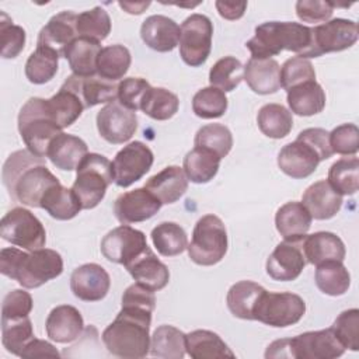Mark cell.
Wrapping results in <instances>:
<instances>
[{
    "label": "cell",
    "mask_w": 359,
    "mask_h": 359,
    "mask_svg": "<svg viewBox=\"0 0 359 359\" xmlns=\"http://www.w3.org/2000/svg\"><path fill=\"white\" fill-rule=\"evenodd\" d=\"M1 178L10 198L29 208H41L45 192L60 182L46 167L45 158L29 150L10 154L3 165Z\"/></svg>",
    "instance_id": "obj_1"
},
{
    "label": "cell",
    "mask_w": 359,
    "mask_h": 359,
    "mask_svg": "<svg viewBox=\"0 0 359 359\" xmlns=\"http://www.w3.org/2000/svg\"><path fill=\"white\" fill-rule=\"evenodd\" d=\"M153 311L122 306L115 320L102 331V342L109 353L125 359L144 358L150 352V324Z\"/></svg>",
    "instance_id": "obj_2"
},
{
    "label": "cell",
    "mask_w": 359,
    "mask_h": 359,
    "mask_svg": "<svg viewBox=\"0 0 359 359\" xmlns=\"http://www.w3.org/2000/svg\"><path fill=\"white\" fill-rule=\"evenodd\" d=\"M0 272L25 289H35L63 272L62 255L50 248L24 252L7 247L0 251Z\"/></svg>",
    "instance_id": "obj_3"
},
{
    "label": "cell",
    "mask_w": 359,
    "mask_h": 359,
    "mask_svg": "<svg viewBox=\"0 0 359 359\" xmlns=\"http://www.w3.org/2000/svg\"><path fill=\"white\" fill-rule=\"evenodd\" d=\"M310 43V27L290 21H268L255 27V35L245 42V46L250 49L251 57L272 59L282 50L303 56Z\"/></svg>",
    "instance_id": "obj_4"
},
{
    "label": "cell",
    "mask_w": 359,
    "mask_h": 359,
    "mask_svg": "<svg viewBox=\"0 0 359 359\" xmlns=\"http://www.w3.org/2000/svg\"><path fill=\"white\" fill-rule=\"evenodd\" d=\"M18 132L27 150L45 158L50 142L62 133V128L55 121L48 100L32 97L20 109Z\"/></svg>",
    "instance_id": "obj_5"
},
{
    "label": "cell",
    "mask_w": 359,
    "mask_h": 359,
    "mask_svg": "<svg viewBox=\"0 0 359 359\" xmlns=\"http://www.w3.org/2000/svg\"><path fill=\"white\" fill-rule=\"evenodd\" d=\"M76 171L72 189L83 209H93L104 199L108 187L114 182L112 163L102 154L88 153Z\"/></svg>",
    "instance_id": "obj_6"
},
{
    "label": "cell",
    "mask_w": 359,
    "mask_h": 359,
    "mask_svg": "<svg viewBox=\"0 0 359 359\" xmlns=\"http://www.w3.org/2000/svg\"><path fill=\"white\" fill-rule=\"evenodd\" d=\"M227 244V231L222 219L216 215H205L194 227L187 247L188 257L196 265L212 266L224 258Z\"/></svg>",
    "instance_id": "obj_7"
},
{
    "label": "cell",
    "mask_w": 359,
    "mask_h": 359,
    "mask_svg": "<svg viewBox=\"0 0 359 359\" xmlns=\"http://www.w3.org/2000/svg\"><path fill=\"white\" fill-rule=\"evenodd\" d=\"M0 236L3 240L27 251L43 248L46 243L43 224L25 208H14L1 217Z\"/></svg>",
    "instance_id": "obj_8"
},
{
    "label": "cell",
    "mask_w": 359,
    "mask_h": 359,
    "mask_svg": "<svg viewBox=\"0 0 359 359\" xmlns=\"http://www.w3.org/2000/svg\"><path fill=\"white\" fill-rule=\"evenodd\" d=\"M306 313L304 300L290 292H265L254 311V320L269 327L285 328L302 320Z\"/></svg>",
    "instance_id": "obj_9"
},
{
    "label": "cell",
    "mask_w": 359,
    "mask_h": 359,
    "mask_svg": "<svg viewBox=\"0 0 359 359\" xmlns=\"http://www.w3.org/2000/svg\"><path fill=\"white\" fill-rule=\"evenodd\" d=\"M180 56L191 67L203 65L212 50L213 24L203 14H191L181 24Z\"/></svg>",
    "instance_id": "obj_10"
},
{
    "label": "cell",
    "mask_w": 359,
    "mask_h": 359,
    "mask_svg": "<svg viewBox=\"0 0 359 359\" xmlns=\"http://www.w3.org/2000/svg\"><path fill=\"white\" fill-rule=\"evenodd\" d=\"M358 24L352 20L334 18L311 28V43L303 53L304 59L318 57L330 52H341L358 41Z\"/></svg>",
    "instance_id": "obj_11"
},
{
    "label": "cell",
    "mask_w": 359,
    "mask_h": 359,
    "mask_svg": "<svg viewBox=\"0 0 359 359\" xmlns=\"http://www.w3.org/2000/svg\"><path fill=\"white\" fill-rule=\"evenodd\" d=\"M154 156L147 144L135 140L123 146L114 157V182L121 188H128L139 181L153 165Z\"/></svg>",
    "instance_id": "obj_12"
},
{
    "label": "cell",
    "mask_w": 359,
    "mask_h": 359,
    "mask_svg": "<svg viewBox=\"0 0 359 359\" xmlns=\"http://www.w3.org/2000/svg\"><path fill=\"white\" fill-rule=\"evenodd\" d=\"M100 248L109 262L126 266L147 250L149 245L143 231L121 224L104 236Z\"/></svg>",
    "instance_id": "obj_13"
},
{
    "label": "cell",
    "mask_w": 359,
    "mask_h": 359,
    "mask_svg": "<svg viewBox=\"0 0 359 359\" xmlns=\"http://www.w3.org/2000/svg\"><path fill=\"white\" fill-rule=\"evenodd\" d=\"M289 358L294 359H335L345 352L331 328L307 331L287 338Z\"/></svg>",
    "instance_id": "obj_14"
},
{
    "label": "cell",
    "mask_w": 359,
    "mask_h": 359,
    "mask_svg": "<svg viewBox=\"0 0 359 359\" xmlns=\"http://www.w3.org/2000/svg\"><path fill=\"white\" fill-rule=\"evenodd\" d=\"M97 129L100 136L108 143L122 144L137 129L136 112L125 108L119 101L108 102L97 114Z\"/></svg>",
    "instance_id": "obj_15"
},
{
    "label": "cell",
    "mask_w": 359,
    "mask_h": 359,
    "mask_svg": "<svg viewBox=\"0 0 359 359\" xmlns=\"http://www.w3.org/2000/svg\"><path fill=\"white\" fill-rule=\"evenodd\" d=\"M304 238V237H303ZM299 240H283L279 243L266 259V273L279 282H290L299 278L304 269L307 259L303 252L302 241Z\"/></svg>",
    "instance_id": "obj_16"
},
{
    "label": "cell",
    "mask_w": 359,
    "mask_h": 359,
    "mask_svg": "<svg viewBox=\"0 0 359 359\" xmlns=\"http://www.w3.org/2000/svg\"><path fill=\"white\" fill-rule=\"evenodd\" d=\"M161 202L144 187L121 194L114 202V215L122 224L139 223L153 217L161 208Z\"/></svg>",
    "instance_id": "obj_17"
},
{
    "label": "cell",
    "mask_w": 359,
    "mask_h": 359,
    "mask_svg": "<svg viewBox=\"0 0 359 359\" xmlns=\"http://www.w3.org/2000/svg\"><path fill=\"white\" fill-rule=\"evenodd\" d=\"M111 287L108 272L98 264L90 262L76 268L70 276L73 294L83 302L102 300Z\"/></svg>",
    "instance_id": "obj_18"
},
{
    "label": "cell",
    "mask_w": 359,
    "mask_h": 359,
    "mask_svg": "<svg viewBox=\"0 0 359 359\" xmlns=\"http://www.w3.org/2000/svg\"><path fill=\"white\" fill-rule=\"evenodd\" d=\"M321 158L318 153L304 140L296 137L294 142L285 144L278 154V165L286 175L300 180L311 175Z\"/></svg>",
    "instance_id": "obj_19"
},
{
    "label": "cell",
    "mask_w": 359,
    "mask_h": 359,
    "mask_svg": "<svg viewBox=\"0 0 359 359\" xmlns=\"http://www.w3.org/2000/svg\"><path fill=\"white\" fill-rule=\"evenodd\" d=\"M62 87L73 91L81 100L84 108H91L104 102H112L118 98L116 81L105 80L97 74L88 77L72 74L65 80Z\"/></svg>",
    "instance_id": "obj_20"
},
{
    "label": "cell",
    "mask_w": 359,
    "mask_h": 359,
    "mask_svg": "<svg viewBox=\"0 0 359 359\" xmlns=\"http://www.w3.org/2000/svg\"><path fill=\"white\" fill-rule=\"evenodd\" d=\"M79 36L77 14L73 11H62L55 14L39 31L36 46H48L63 57L65 49Z\"/></svg>",
    "instance_id": "obj_21"
},
{
    "label": "cell",
    "mask_w": 359,
    "mask_h": 359,
    "mask_svg": "<svg viewBox=\"0 0 359 359\" xmlns=\"http://www.w3.org/2000/svg\"><path fill=\"white\" fill-rule=\"evenodd\" d=\"M45 328L46 335L52 341L57 344H69L81 335L84 330V321L81 313L76 307L70 304H62L50 310L45 323Z\"/></svg>",
    "instance_id": "obj_22"
},
{
    "label": "cell",
    "mask_w": 359,
    "mask_h": 359,
    "mask_svg": "<svg viewBox=\"0 0 359 359\" xmlns=\"http://www.w3.org/2000/svg\"><path fill=\"white\" fill-rule=\"evenodd\" d=\"M180 25L161 14L147 17L140 27L142 41L157 52H171L180 43Z\"/></svg>",
    "instance_id": "obj_23"
},
{
    "label": "cell",
    "mask_w": 359,
    "mask_h": 359,
    "mask_svg": "<svg viewBox=\"0 0 359 359\" xmlns=\"http://www.w3.org/2000/svg\"><path fill=\"white\" fill-rule=\"evenodd\" d=\"M125 268L136 283L147 287L151 292L164 289L170 280V271L167 265L156 257L150 247Z\"/></svg>",
    "instance_id": "obj_24"
},
{
    "label": "cell",
    "mask_w": 359,
    "mask_h": 359,
    "mask_svg": "<svg viewBox=\"0 0 359 359\" xmlns=\"http://www.w3.org/2000/svg\"><path fill=\"white\" fill-rule=\"evenodd\" d=\"M342 202V195L338 194L327 180H320L311 184L302 196V203L311 217L317 220H328L334 217L339 212Z\"/></svg>",
    "instance_id": "obj_25"
},
{
    "label": "cell",
    "mask_w": 359,
    "mask_h": 359,
    "mask_svg": "<svg viewBox=\"0 0 359 359\" xmlns=\"http://www.w3.org/2000/svg\"><path fill=\"white\" fill-rule=\"evenodd\" d=\"M144 188L163 205L177 202L188 189V178L178 165H168L150 177Z\"/></svg>",
    "instance_id": "obj_26"
},
{
    "label": "cell",
    "mask_w": 359,
    "mask_h": 359,
    "mask_svg": "<svg viewBox=\"0 0 359 359\" xmlns=\"http://www.w3.org/2000/svg\"><path fill=\"white\" fill-rule=\"evenodd\" d=\"M302 247L307 262L316 266L327 261H344L346 254L342 240L331 231L306 234Z\"/></svg>",
    "instance_id": "obj_27"
},
{
    "label": "cell",
    "mask_w": 359,
    "mask_h": 359,
    "mask_svg": "<svg viewBox=\"0 0 359 359\" xmlns=\"http://www.w3.org/2000/svg\"><path fill=\"white\" fill-rule=\"evenodd\" d=\"M87 154L88 149L81 137L62 132L50 142L46 157L55 167L63 171H73L77 170Z\"/></svg>",
    "instance_id": "obj_28"
},
{
    "label": "cell",
    "mask_w": 359,
    "mask_h": 359,
    "mask_svg": "<svg viewBox=\"0 0 359 359\" xmlns=\"http://www.w3.org/2000/svg\"><path fill=\"white\" fill-rule=\"evenodd\" d=\"M244 80L257 94H273L280 88V66L275 59L250 57L244 66Z\"/></svg>",
    "instance_id": "obj_29"
},
{
    "label": "cell",
    "mask_w": 359,
    "mask_h": 359,
    "mask_svg": "<svg viewBox=\"0 0 359 359\" xmlns=\"http://www.w3.org/2000/svg\"><path fill=\"white\" fill-rule=\"evenodd\" d=\"M311 215L302 202H287L282 205L275 215V226L283 240H299L303 238L310 226Z\"/></svg>",
    "instance_id": "obj_30"
},
{
    "label": "cell",
    "mask_w": 359,
    "mask_h": 359,
    "mask_svg": "<svg viewBox=\"0 0 359 359\" xmlns=\"http://www.w3.org/2000/svg\"><path fill=\"white\" fill-rule=\"evenodd\" d=\"M101 42L77 36L63 52L69 66L76 76L88 77L97 74V57L101 52Z\"/></svg>",
    "instance_id": "obj_31"
},
{
    "label": "cell",
    "mask_w": 359,
    "mask_h": 359,
    "mask_svg": "<svg viewBox=\"0 0 359 359\" xmlns=\"http://www.w3.org/2000/svg\"><path fill=\"white\" fill-rule=\"evenodd\" d=\"M266 290L252 282V280H240L230 286L226 303L230 313L241 320H254V311L262 294Z\"/></svg>",
    "instance_id": "obj_32"
},
{
    "label": "cell",
    "mask_w": 359,
    "mask_h": 359,
    "mask_svg": "<svg viewBox=\"0 0 359 359\" xmlns=\"http://www.w3.org/2000/svg\"><path fill=\"white\" fill-rule=\"evenodd\" d=\"M185 352L194 359L234 358V352L213 331L195 330L185 334Z\"/></svg>",
    "instance_id": "obj_33"
},
{
    "label": "cell",
    "mask_w": 359,
    "mask_h": 359,
    "mask_svg": "<svg viewBox=\"0 0 359 359\" xmlns=\"http://www.w3.org/2000/svg\"><path fill=\"white\" fill-rule=\"evenodd\" d=\"M290 112L300 116L320 114L325 107V93L316 81H306L287 91L286 95Z\"/></svg>",
    "instance_id": "obj_34"
},
{
    "label": "cell",
    "mask_w": 359,
    "mask_h": 359,
    "mask_svg": "<svg viewBox=\"0 0 359 359\" xmlns=\"http://www.w3.org/2000/svg\"><path fill=\"white\" fill-rule=\"evenodd\" d=\"M41 208L56 220H70L83 209L74 191L63 187L60 182L52 185L45 192Z\"/></svg>",
    "instance_id": "obj_35"
},
{
    "label": "cell",
    "mask_w": 359,
    "mask_h": 359,
    "mask_svg": "<svg viewBox=\"0 0 359 359\" xmlns=\"http://www.w3.org/2000/svg\"><path fill=\"white\" fill-rule=\"evenodd\" d=\"M220 157L209 149L194 147L184 157V172L194 184H206L217 174Z\"/></svg>",
    "instance_id": "obj_36"
},
{
    "label": "cell",
    "mask_w": 359,
    "mask_h": 359,
    "mask_svg": "<svg viewBox=\"0 0 359 359\" xmlns=\"http://www.w3.org/2000/svg\"><path fill=\"white\" fill-rule=\"evenodd\" d=\"M259 130L271 139H282L287 136L293 128L292 112L282 104H265L257 115Z\"/></svg>",
    "instance_id": "obj_37"
},
{
    "label": "cell",
    "mask_w": 359,
    "mask_h": 359,
    "mask_svg": "<svg viewBox=\"0 0 359 359\" xmlns=\"http://www.w3.org/2000/svg\"><path fill=\"white\" fill-rule=\"evenodd\" d=\"M154 358L182 359L185 356V334L172 325H160L150 337V352Z\"/></svg>",
    "instance_id": "obj_38"
},
{
    "label": "cell",
    "mask_w": 359,
    "mask_h": 359,
    "mask_svg": "<svg viewBox=\"0 0 359 359\" xmlns=\"http://www.w3.org/2000/svg\"><path fill=\"white\" fill-rule=\"evenodd\" d=\"M132 62L130 52L126 46L115 43L101 49L97 57V76L109 80H121L129 70Z\"/></svg>",
    "instance_id": "obj_39"
},
{
    "label": "cell",
    "mask_w": 359,
    "mask_h": 359,
    "mask_svg": "<svg viewBox=\"0 0 359 359\" xmlns=\"http://www.w3.org/2000/svg\"><path fill=\"white\" fill-rule=\"evenodd\" d=\"M316 285L328 296H342L351 286V275L342 261H327L317 265Z\"/></svg>",
    "instance_id": "obj_40"
},
{
    "label": "cell",
    "mask_w": 359,
    "mask_h": 359,
    "mask_svg": "<svg viewBox=\"0 0 359 359\" xmlns=\"http://www.w3.org/2000/svg\"><path fill=\"white\" fill-rule=\"evenodd\" d=\"M151 241L163 257H175L188 247L185 230L174 222H161L151 230Z\"/></svg>",
    "instance_id": "obj_41"
},
{
    "label": "cell",
    "mask_w": 359,
    "mask_h": 359,
    "mask_svg": "<svg viewBox=\"0 0 359 359\" xmlns=\"http://www.w3.org/2000/svg\"><path fill=\"white\" fill-rule=\"evenodd\" d=\"M59 53L48 46H36L25 63V76L34 84H45L50 81L59 65Z\"/></svg>",
    "instance_id": "obj_42"
},
{
    "label": "cell",
    "mask_w": 359,
    "mask_h": 359,
    "mask_svg": "<svg viewBox=\"0 0 359 359\" xmlns=\"http://www.w3.org/2000/svg\"><path fill=\"white\" fill-rule=\"evenodd\" d=\"M330 185L341 195H353L359 188V158L356 156L337 160L328 170Z\"/></svg>",
    "instance_id": "obj_43"
},
{
    "label": "cell",
    "mask_w": 359,
    "mask_h": 359,
    "mask_svg": "<svg viewBox=\"0 0 359 359\" xmlns=\"http://www.w3.org/2000/svg\"><path fill=\"white\" fill-rule=\"evenodd\" d=\"M48 105L55 121L62 129L73 125L86 109L81 100L65 87H60L55 95L48 98Z\"/></svg>",
    "instance_id": "obj_44"
},
{
    "label": "cell",
    "mask_w": 359,
    "mask_h": 359,
    "mask_svg": "<svg viewBox=\"0 0 359 359\" xmlns=\"http://www.w3.org/2000/svg\"><path fill=\"white\" fill-rule=\"evenodd\" d=\"M35 338L29 317L1 320V342L7 352L21 356L24 348Z\"/></svg>",
    "instance_id": "obj_45"
},
{
    "label": "cell",
    "mask_w": 359,
    "mask_h": 359,
    "mask_svg": "<svg viewBox=\"0 0 359 359\" xmlns=\"http://www.w3.org/2000/svg\"><path fill=\"white\" fill-rule=\"evenodd\" d=\"M180 108L178 97L167 88L151 87L140 107V109L156 121H167L172 118Z\"/></svg>",
    "instance_id": "obj_46"
},
{
    "label": "cell",
    "mask_w": 359,
    "mask_h": 359,
    "mask_svg": "<svg viewBox=\"0 0 359 359\" xmlns=\"http://www.w3.org/2000/svg\"><path fill=\"white\" fill-rule=\"evenodd\" d=\"M244 79V66L234 56L219 59L209 72V83L224 93L233 91Z\"/></svg>",
    "instance_id": "obj_47"
},
{
    "label": "cell",
    "mask_w": 359,
    "mask_h": 359,
    "mask_svg": "<svg viewBox=\"0 0 359 359\" xmlns=\"http://www.w3.org/2000/svg\"><path fill=\"white\" fill-rule=\"evenodd\" d=\"M194 143L196 147L209 149L223 158L233 147V135L230 129L222 123H208L198 129Z\"/></svg>",
    "instance_id": "obj_48"
},
{
    "label": "cell",
    "mask_w": 359,
    "mask_h": 359,
    "mask_svg": "<svg viewBox=\"0 0 359 359\" xmlns=\"http://www.w3.org/2000/svg\"><path fill=\"white\" fill-rule=\"evenodd\" d=\"M227 105L229 101L224 91L212 86L201 88L192 98V111L202 119L223 116L227 111Z\"/></svg>",
    "instance_id": "obj_49"
},
{
    "label": "cell",
    "mask_w": 359,
    "mask_h": 359,
    "mask_svg": "<svg viewBox=\"0 0 359 359\" xmlns=\"http://www.w3.org/2000/svg\"><path fill=\"white\" fill-rule=\"evenodd\" d=\"M111 32L109 14L100 6L77 14V34L97 42L104 41Z\"/></svg>",
    "instance_id": "obj_50"
},
{
    "label": "cell",
    "mask_w": 359,
    "mask_h": 359,
    "mask_svg": "<svg viewBox=\"0 0 359 359\" xmlns=\"http://www.w3.org/2000/svg\"><path fill=\"white\" fill-rule=\"evenodd\" d=\"M25 29L20 25L13 24V20L4 13H0V42H1V57L14 59L17 57L25 45Z\"/></svg>",
    "instance_id": "obj_51"
},
{
    "label": "cell",
    "mask_w": 359,
    "mask_h": 359,
    "mask_svg": "<svg viewBox=\"0 0 359 359\" xmlns=\"http://www.w3.org/2000/svg\"><path fill=\"white\" fill-rule=\"evenodd\" d=\"M313 80H316V70L309 59L293 56L280 67V87L286 91Z\"/></svg>",
    "instance_id": "obj_52"
},
{
    "label": "cell",
    "mask_w": 359,
    "mask_h": 359,
    "mask_svg": "<svg viewBox=\"0 0 359 359\" xmlns=\"http://www.w3.org/2000/svg\"><path fill=\"white\" fill-rule=\"evenodd\" d=\"M335 337L345 346V349H359V310L349 309L342 311L331 325Z\"/></svg>",
    "instance_id": "obj_53"
},
{
    "label": "cell",
    "mask_w": 359,
    "mask_h": 359,
    "mask_svg": "<svg viewBox=\"0 0 359 359\" xmlns=\"http://www.w3.org/2000/svg\"><path fill=\"white\" fill-rule=\"evenodd\" d=\"M151 86L142 77H126L118 84V101L130 111L140 109Z\"/></svg>",
    "instance_id": "obj_54"
},
{
    "label": "cell",
    "mask_w": 359,
    "mask_h": 359,
    "mask_svg": "<svg viewBox=\"0 0 359 359\" xmlns=\"http://www.w3.org/2000/svg\"><path fill=\"white\" fill-rule=\"evenodd\" d=\"M332 153L355 156L359 149V130L355 123H342L330 132Z\"/></svg>",
    "instance_id": "obj_55"
},
{
    "label": "cell",
    "mask_w": 359,
    "mask_h": 359,
    "mask_svg": "<svg viewBox=\"0 0 359 359\" xmlns=\"http://www.w3.org/2000/svg\"><path fill=\"white\" fill-rule=\"evenodd\" d=\"M32 306H34L32 297L28 292L22 289L10 290L3 299L1 320L29 317V313L32 311Z\"/></svg>",
    "instance_id": "obj_56"
},
{
    "label": "cell",
    "mask_w": 359,
    "mask_h": 359,
    "mask_svg": "<svg viewBox=\"0 0 359 359\" xmlns=\"http://www.w3.org/2000/svg\"><path fill=\"white\" fill-rule=\"evenodd\" d=\"M335 4L331 1L321 0H299L296 3V14L303 22H327L332 13Z\"/></svg>",
    "instance_id": "obj_57"
},
{
    "label": "cell",
    "mask_w": 359,
    "mask_h": 359,
    "mask_svg": "<svg viewBox=\"0 0 359 359\" xmlns=\"http://www.w3.org/2000/svg\"><path fill=\"white\" fill-rule=\"evenodd\" d=\"M297 137L309 143L318 153L321 161L330 158L334 154L330 146V132L323 128H307L302 130Z\"/></svg>",
    "instance_id": "obj_58"
},
{
    "label": "cell",
    "mask_w": 359,
    "mask_h": 359,
    "mask_svg": "<svg viewBox=\"0 0 359 359\" xmlns=\"http://www.w3.org/2000/svg\"><path fill=\"white\" fill-rule=\"evenodd\" d=\"M122 306H136L143 307L150 311H154L156 309V297L154 292L149 290L147 287L133 283L126 287V290L122 294Z\"/></svg>",
    "instance_id": "obj_59"
},
{
    "label": "cell",
    "mask_w": 359,
    "mask_h": 359,
    "mask_svg": "<svg viewBox=\"0 0 359 359\" xmlns=\"http://www.w3.org/2000/svg\"><path fill=\"white\" fill-rule=\"evenodd\" d=\"M45 356L59 358L60 353L50 342L43 339H36V338H34L21 352V358H45Z\"/></svg>",
    "instance_id": "obj_60"
},
{
    "label": "cell",
    "mask_w": 359,
    "mask_h": 359,
    "mask_svg": "<svg viewBox=\"0 0 359 359\" xmlns=\"http://www.w3.org/2000/svg\"><path fill=\"white\" fill-rule=\"evenodd\" d=\"M219 14L226 20H238L244 15L247 3L245 1H216L215 3Z\"/></svg>",
    "instance_id": "obj_61"
},
{
    "label": "cell",
    "mask_w": 359,
    "mask_h": 359,
    "mask_svg": "<svg viewBox=\"0 0 359 359\" xmlns=\"http://www.w3.org/2000/svg\"><path fill=\"white\" fill-rule=\"evenodd\" d=\"M119 6L129 14H142L149 6L150 1H140V3H133V1H119Z\"/></svg>",
    "instance_id": "obj_62"
}]
</instances>
